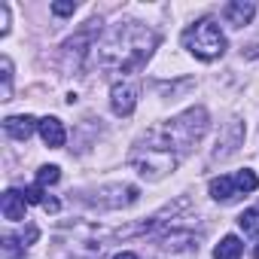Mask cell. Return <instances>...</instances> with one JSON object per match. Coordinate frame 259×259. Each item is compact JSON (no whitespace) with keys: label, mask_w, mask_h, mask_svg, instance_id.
Segmentation results:
<instances>
[{"label":"cell","mask_w":259,"mask_h":259,"mask_svg":"<svg viewBox=\"0 0 259 259\" xmlns=\"http://www.w3.org/2000/svg\"><path fill=\"white\" fill-rule=\"evenodd\" d=\"M22 195H25V201H28V204H43V201H46V198H43V192H40V186H31V189H25Z\"/></svg>","instance_id":"cell-14"},{"label":"cell","mask_w":259,"mask_h":259,"mask_svg":"<svg viewBox=\"0 0 259 259\" xmlns=\"http://www.w3.org/2000/svg\"><path fill=\"white\" fill-rule=\"evenodd\" d=\"M52 13L55 16H73L76 13V4H52Z\"/></svg>","instance_id":"cell-15"},{"label":"cell","mask_w":259,"mask_h":259,"mask_svg":"<svg viewBox=\"0 0 259 259\" xmlns=\"http://www.w3.org/2000/svg\"><path fill=\"white\" fill-rule=\"evenodd\" d=\"M113 259H138V256H135V253H116Z\"/></svg>","instance_id":"cell-18"},{"label":"cell","mask_w":259,"mask_h":259,"mask_svg":"<svg viewBox=\"0 0 259 259\" xmlns=\"http://www.w3.org/2000/svg\"><path fill=\"white\" fill-rule=\"evenodd\" d=\"M235 186H238V192H256L259 189V177L253 174V171H238V177H235Z\"/></svg>","instance_id":"cell-12"},{"label":"cell","mask_w":259,"mask_h":259,"mask_svg":"<svg viewBox=\"0 0 259 259\" xmlns=\"http://www.w3.org/2000/svg\"><path fill=\"white\" fill-rule=\"evenodd\" d=\"M253 13H256V4H253V0H232V4H226V10H223L226 22L235 25V28L247 25V22L253 19Z\"/></svg>","instance_id":"cell-5"},{"label":"cell","mask_w":259,"mask_h":259,"mask_svg":"<svg viewBox=\"0 0 259 259\" xmlns=\"http://www.w3.org/2000/svg\"><path fill=\"white\" fill-rule=\"evenodd\" d=\"M110 104H113L116 116H132L138 107V89L132 82H116L110 89Z\"/></svg>","instance_id":"cell-3"},{"label":"cell","mask_w":259,"mask_h":259,"mask_svg":"<svg viewBox=\"0 0 259 259\" xmlns=\"http://www.w3.org/2000/svg\"><path fill=\"white\" fill-rule=\"evenodd\" d=\"M58 207H61V204H58L55 198H46V201H43V210H46V213H58Z\"/></svg>","instance_id":"cell-17"},{"label":"cell","mask_w":259,"mask_h":259,"mask_svg":"<svg viewBox=\"0 0 259 259\" xmlns=\"http://www.w3.org/2000/svg\"><path fill=\"white\" fill-rule=\"evenodd\" d=\"M253 256H256V259H259V244H256V247H253Z\"/></svg>","instance_id":"cell-19"},{"label":"cell","mask_w":259,"mask_h":259,"mask_svg":"<svg viewBox=\"0 0 259 259\" xmlns=\"http://www.w3.org/2000/svg\"><path fill=\"white\" fill-rule=\"evenodd\" d=\"M7 31H10V7L0 4V34H7Z\"/></svg>","instance_id":"cell-16"},{"label":"cell","mask_w":259,"mask_h":259,"mask_svg":"<svg viewBox=\"0 0 259 259\" xmlns=\"http://www.w3.org/2000/svg\"><path fill=\"white\" fill-rule=\"evenodd\" d=\"M241 253H244V244H241L238 235H226V238L213 247V256H217V259H238Z\"/></svg>","instance_id":"cell-8"},{"label":"cell","mask_w":259,"mask_h":259,"mask_svg":"<svg viewBox=\"0 0 259 259\" xmlns=\"http://www.w3.org/2000/svg\"><path fill=\"white\" fill-rule=\"evenodd\" d=\"M61 180V168L58 165H43L40 171H37V186L43 189V186H52V183H58Z\"/></svg>","instance_id":"cell-11"},{"label":"cell","mask_w":259,"mask_h":259,"mask_svg":"<svg viewBox=\"0 0 259 259\" xmlns=\"http://www.w3.org/2000/svg\"><path fill=\"white\" fill-rule=\"evenodd\" d=\"M238 226H241L244 235H256V232H259V210H256V207L244 210V213L238 217Z\"/></svg>","instance_id":"cell-10"},{"label":"cell","mask_w":259,"mask_h":259,"mask_svg":"<svg viewBox=\"0 0 259 259\" xmlns=\"http://www.w3.org/2000/svg\"><path fill=\"white\" fill-rule=\"evenodd\" d=\"M25 207H28V201H25V195L16 192V189H7L4 198H0V210H4V217L13 220V223L25 220Z\"/></svg>","instance_id":"cell-7"},{"label":"cell","mask_w":259,"mask_h":259,"mask_svg":"<svg viewBox=\"0 0 259 259\" xmlns=\"http://www.w3.org/2000/svg\"><path fill=\"white\" fill-rule=\"evenodd\" d=\"M40 138H43V144L46 147H52V150H58V147H64V125H61V119H55V116H46V119H40Z\"/></svg>","instance_id":"cell-6"},{"label":"cell","mask_w":259,"mask_h":259,"mask_svg":"<svg viewBox=\"0 0 259 259\" xmlns=\"http://www.w3.org/2000/svg\"><path fill=\"white\" fill-rule=\"evenodd\" d=\"M183 46H186L195 58L213 61V58H220V55L226 52V37H223L220 25H217L213 19H201V22H195L192 28L183 31Z\"/></svg>","instance_id":"cell-2"},{"label":"cell","mask_w":259,"mask_h":259,"mask_svg":"<svg viewBox=\"0 0 259 259\" xmlns=\"http://www.w3.org/2000/svg\"><path fill=\"white\" fill-rule=\"evenodd\" d=\"M4 128H7V135L13 141H28L37 128H40V122L34 116H7L4 119Z\"/></svg>","instance_id":"cell-4"},{"label":"cell","mask_w":259,"mask_h":259,"mask_svg":"<svg viewBox=\"0 0 259 259\" xmlns=\"http://www.w3.org/2000/svg\"><path fill=\"white\" fill-rule=\"evenodd\" d=\"M235 180L232 177H213L210 180V195L217 198V201H229V198H235Z\"/></svg>","instance_id":"cell-9"},{"label":"cell","mask_w":259,"mask_h":259,"mask_svg":"<svg viewBox=\"0 0 259 259\" xmlns=\"http://www.w3.org/2000/svg\"><path fill=\"white\" fill-rule=\"evenodd\" d=\"M13 95V64L10 58H4V101H10Z\"/></svg>","instance_id":"cell-13"},{"label":"cell","mask_w":259,"mask_h":259,"mask_svg":"<svg viewBox=\"0 0 259 259\" xmlns=\"http://www.w3.org/2000/svg\"><path fill=\"white\" fill-rule=\"evenodd\" d=\"M156 43H159V37L150 28L132 22V25L113 28L107 34V40L101 46H95V49H98L101 67H116V70L128 73V70H138L150 58V52H153Z\"/></svg>","instance_id":"cell-1"}]
</instances>
